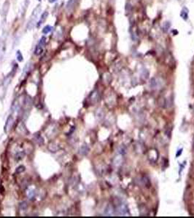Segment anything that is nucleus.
<instances>
[{
  "label": "nucleus",
  "instance_id": "1",
  "mask_svg": "<svg viewBox=\"0 0 194 218\" xmlns=\"http://www.w3.org/2000/svg\"><path fill=\"white\" fill-rule=\"evenodd\" d=\"M41 10H42V6H41V5H37L36 7L33 10L30 16V18H29V20H28L27 26V29L31 30L34 27L36 23H37V19H38V17L40 14Z\"/></svg>",
  "mask_w": 194,
  "mask_h": 218
},
{
  "label": "nucleus",
  "instance_id": "2",
  "mask_svg": "<svg viewBox=\"0 0 194 218\" xmlns=\"http://www.w3.org/2000/svg\"><path fill=\"white\" fill-rule=\"evenodd\" d=\"M46 44V37L42 36L39 41L38 44L35 47L34 50V55H40L42 53L44 50V47Z\"/></svg>",
  "mask_w": 194,
  "mask_h": 218
},
{
  "label": "nucleus",
  "instance_id": "3",
  "mask_svg": "<svg viewBox=\"0 0 194 218\" xmlns=\"http://www.w3.org/2000/svg\"><path fill=\"white\" fill-rule=\"evenodd\" d=\"M48 15H49V13H48V11H45V12H44L41 15L40 20H39V21L37 22V28L40 27L41 26H42V24H43L46 21V20H47V18L48 17Z\"/></svg>",
  "mask_w": 194,
  "mask_h": 218
},
{
  "label": "nucleus",
  "instance_id": "4",
  "mask_svg": "<svg viewBox=\"0 0 194 218\" xmlns=\"http://www.w3.org/2000/svg\"><path fill=\"white\" fill-rule=\"evenodd\" d=\"M9 8H10V2L8 1H5L2 7V18L3 19H6L7 13H8Z\"/></svg>",
  "mask_w": 194,
  "mask_h": 218
},
{
  "label": "nucleus",
  "instance_id": "5",
  "mask_svg": "<svg viewBox=\"0 0 194 218\" xmlns=\"http://www.w3.org/2000/svg\"><path fill=\"white\" fill-rule=\"evenodd\" d=\"M79 0H69L66 3V10L68 12L72 11L74 8V7L77 5Z\"/></svg>",
  "mask_w": 194,
  "mask_h": 218
},
{
  "label": "nucleus",
  "instance_id": "6",
  "mask_svg": "<svg viewBox=\"0 0 194 218\" xmlns=\"http://www.w3.org/2000/svg\"><path fill=\"white\" fill-rule=\"evenodd\" d=\"M29 4H30V1L29 0H25V1L23 2V5H22V7H21V17L22 18H23L24 16H25L26 15V12H27V8H28V6L29 5Z\"/></svg>",
  "mask_w": 194,
  "mask_h": 218
},
{
  "label": "nucleus",
  "instance_id": "7",
  "mask_svg": "<svg viewBox=\"0 0 194 218\" xmlns=\"http://www.w3.org/2000/svg\"><path fill=\"white\" fill-rule=\"evenodd\" d=\"M52 29H53V28L49 25H47L46 26H45L43 28V29H42V33H43L44 34H48V33H50V31H52Z\"/></svg>",
  "mask_w": 194,
  "mask_h": 218
},
{
  "label": "nucleus",
  "instance_id": "8",
  "mask_svg": "<svg viewBox=\"0 0 194 218\" xmlns=\"http://www.w3.org/2000/svg\"><path fill=\"white\" fill-rule=\"evenodd\" d=\"M16 57H17V60H18L19 62H21V61H23V55H22L21 53H20V50H18V51L16 52Z\"/></svg>",
  "mask_w": 194,
  "mask_h": 218
},
{
  "label": "nucleus",
  "instance_id": "9",
  "mask_svg": "<svg viewBox=\"0 0 194 218\" xmlns=\"http://www.w3.org/2000/svg\"><path fill=\"white\" fill-rule=\"evenodd\" d=\"M24 170H25V167H24L23 166H20L19 167H18V168H17L16 172L17 173H21V172H23Z\"/></svg>",
  "mask_w": 194,
  "mask_h": 218
},
{
  "label": "nucleus",
  "instance_id": "10",
  "mask_svg": "<svg viewBox=\"0 0 194 218\" xmlns=\"http://www.w3.org/2000/svg\"><path fill=\"white\" fill-rule=\"evenodd\" d=\"M181 16H182V17L184 18L185 20L186 18H188V14H187V12H186V13H185L184 11H182V14H181Z\"/></svg>",
  "mask_w": 194,
  "mask_h": 218
},
{
  "label": "nucleus",
  "instance_id": "11",
  "mask_svg": "<svg viewBox=\"0 0 194 218\" xmlns=\"http://www.w3.org/2000/svg\"><path fill=\"white\" fill-rule=\"evenodd\" d=\"M48 1H49V2H50V3H53V2H55L56 0H48Z\"/></svg>",
  "mask_w": 194,
  "mask_h": 218
},
{
  "label": "nucleus",
  "instance_id": "12",
  "mask_svg": "<svg viewBox=\"0 0 194 218\" xmlns=\"http://www.w3.org/2000/svg\"><path fill=\"white\" fill-rule=\"evenodd\" d=\"M38 1H40H40H41V0H38Z\"/></svg>",
  "mask_w": 194,
  "mask_h": 218
}]
</instances>
